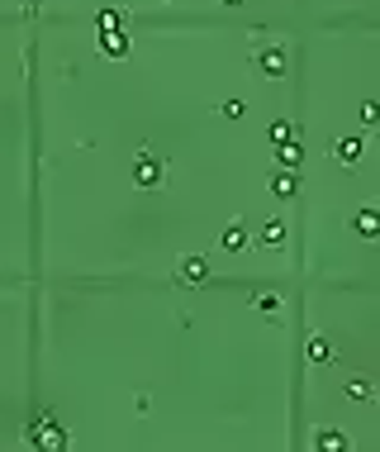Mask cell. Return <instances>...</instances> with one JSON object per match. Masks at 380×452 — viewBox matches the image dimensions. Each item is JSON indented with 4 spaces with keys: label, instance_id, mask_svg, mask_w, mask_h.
<instances>
[{
    "label": "cell",
    "instance_id": "17",
    "mask_svg": "<svg viewBox=\"0 0 380 452\" xmlns=\"http://www.w3.org/2000/svg\"><path fill=\"white\" fill-rule=\"evenodd\" d=\"M347 391H352V400H376V391H371V386H366V381H352V386H347Z\"/></svg>",
    "mask_w": 380,
    "mask_h": 452
},
{
    "label": "cell",
    "instance_id": "11",
    "mask_svg": "<svg viewBox=\"0 0 380 452\" xmlns=\"http://www.w3.org/2000/svg\"><path fill=\"white\" fill-rule=\"evenodd\" d=\"M219 243H223V253H238V248L247 243V234L238 229V224H233V229H223V239H219Z\"/></svg>",
    "mask_w": 380,
    "mask_h": 452
},
{
    "label": "cell",
    "instance_id": "2",
    "mask_svg": "<svg viewBox=\"0 0 380 452\" xmlns=\"http://www.w3.org/2000/svg\"><path fill=\"white\" fill-rule=\"evenodd\" d=\"M134 181H138V186H143V190L162 186V162L152 158L148 148H143V153H138V162H134Z\"/></svg>",
    "mask_w": 380,
    "mask_h": 452
},
{
    "label": "cell",
    "instance_id": "19",
    "mask_svg": "<svg viewBox=\"0 0 380 452\" xmlns=\"http://www.w3.org/2000/svg\"><path fill=\"white\" fill-rule=\"evenodd\" d=\"M223 5H243V0H223Z\"/></svg>",
    "mask_w": 380,
    "mask_h": 452
},
{
    "label": "cell",
    "instance_id": "14",
    "mask_svg": "<svg viewBox=\"0 0 380 452\" xmlns=\"http://www.w3.org/2000/svg\"><path fill=\"white\" fill-rule=\"evenodd\" d=\"M271 138H276V143H290V138H295V124H290V119H276V124H271Z\"/></svg>",
    "mask_w": 380,
    "mask_h": 452
},
{
    "label": "cell",
    "instance_id": "1",
    "mask_svg": "<svg viewBox=\"0 0 380 452\" xmlns=\"http://www.w3.org/2000/svg\"><path fill=\"white\" fill-rule=\"evenodd\" d=\"M29 443H33V448H48V452H62L67 448V433H62V424H57L53 414H38V419L29 424Z\"/></svg>",
    "mask_w": 380,
    "mask_h": 452
},
{
    "label": "cell",
    "instance_id": "18",
    "mask_svg": "<svg viewBox=\"0 0 380 452\" xmlns=\"http://www.w3.org/2000/svg\"><path fill=\"white\" fill-rule=\"evenodd\" d=\"M124 24V15H119V10H105V15H100V29H119Z\"/></svg>",
    "mask_w": 380,
    "mask_h": 452
},
{
    "label": "cell",
    "instance_id": "6",
    "mask_svg": "<svg viewBox=\"0 0 380 452\" xmlns=\"http://www.w3.org/2000/svg\"><path fill=\"white\" fill-rule=\"evenodd\" d=\"M333 158L342 162V167H352V162L361 158V138H338V143H333Z\"/></svg>",
    "mask_w": 380,
    "mask_h": 452
},
{
    "label": "cell",
    "instance_id": "3",
    "mask_svg": "<svg viewBox=\"0 0 380 452\" xmlns=\"http://www.w3.org/2000/svg\"><path fill=\"white\" fill-rule=\"evenodd\" d=\"M176 281H181V286H205V281H209L205 257H181V262H176Z\"/></svg>",
    "mask_w": 380,
    "mask_h": 452
},
{
    "label": "cell",
    "instance_id": "13",
    "mask_svg": "<svg viewBox=\"0 0 380 452\" xmlns=\"http://www.w3.org/2000/svg\"><path fill=\"white\" fill-rule=\"evenodd\" d=\"M276 195H280V200H290V195H295V176H290V172H280V176H276Z\"/></svg>",
    "mask_w": 380,
    "mask_h": 452
},
{
    "label": "cell",
    "instance_id": "15",
    "mask_svg": "<svg viewBox=\"0 0 380 452\" xmlns=\"http://www.w3.org/2000/svg\"><path fill=\"white\" fill-rule=\"evenodd\" d=\"M309 357H314V362H328V357H333L328 338H314V343H309Z\"/></svg>",
    "mask_w": 380,
    "mask_h": 452
},
{
    "label": "cell",
    "instance_id": "9",
    "mask_svg": "<svg viewBox=\"0 0 380 452\" xmlns=\"http://www.w3.org/2000/svg\"><path fill=\"white\" fill-rule=\"evenodd\" d=\"M314 443H319L324 452H342V448H347V433H338V428H328V433H319Z\"/></svg>",
    "mask_w": 380,
    "mask_h": 452
},
{
    "label": "cell",
    "instance_id": "7",
    "mask_svg": "<svg viewBox=\"0 0 380 452\" xmlns=\"http://www.w3.org/2000/svg\"><path fill=\"white\" fill-rule=\"evenodd\" d=\"M252 310L276 319V315H280V295H276V291H257V295H252Z\"/></svg>",
    "mask_w": 380,
    "mask_h": 452
},
{
    "label": "cell",
    "instance_id": "4",
    "mask_svg": "<svg viewBox=\"0 0 380 452\" xmlns=\"http://www.w3.org/2000/svg\"><path fill=\"white\" fill-rule=\"evenodd\" d=\"M257 67H262L267 77H285V48H280V43H267V48H257Z\"/></svg>",
    "mask_w": 380,
    "mask_h": 452
},
{
    "label": "cell",
    "instance_id": "8",
    "mask_svg": "<svg viewBox=\"0 0 380 452\" xmlns=\"http://www.w3.org/2000/svg\"><path fill=\"white\" fill-rule=\"evenodd\" d=\"M356 234H361V239H376V234H380L376 210H361V214H356Z\"/></svg>",
    "mask_w": 380,
    "mask_h": 452
},
{
    "label": "cell",
    "instance_id": "10",
    "mask_svg": "<svg viewBox=\"0 0 380 452\" xmlns=\"http://www.w3.org/2000/svg\"><path fill=\"white\" fill-rule=\"evenodd\" d=\"M280 243H285V224H280V219H271V224L262 229V248H280Z\"/></svg>",
    "mask_w": 380,
    "mask_h": 452
},
{
    "label": "cell",
    "instance_id": "12",
    "mask_svg": "<svg viewBox=\"0 0 380 452\" xmlns=\"http://www.w3.org/2000/svg\"><path fill=\"white\" fill-rule=\"evenodd\" d=\"M299 162H304V153H299L295 143H280V167H285V172H295Z\"/></svg>",
    "mask_w": 380,
    "mask_h": 452
},
{
    "label": "cell",
    "instance_id": "5",
    "mask_svg": "<svg viewBox=\"0 0 380 452\" xmlns=\"http://www.w3.org/2000/svg\"><path fill=\"white\" fill-rule=\"evenodd\" d=\"M100 53H105V57H124V53H129L124 29H100Z\"/></svg>",
    "mask_w": 380,
    "mask_h": 452
},
{
    "label": "cell",
    "instance_id": "16",
    "mask_svg": "<svg viewBox=\"0 0 380 452\" xmlns=\"http://www.w3.org/2000/svg\"><path fill=\"white\" fill-rule=\"evenodd\" d=\"M361 124H380V105H376V100L361 105Z\"/></svg>",
    "mask_w": 380,
    "mask_h": 452
}]
</instances>
